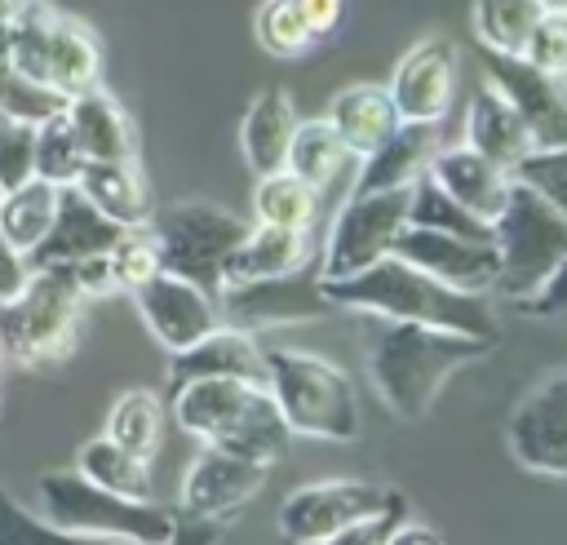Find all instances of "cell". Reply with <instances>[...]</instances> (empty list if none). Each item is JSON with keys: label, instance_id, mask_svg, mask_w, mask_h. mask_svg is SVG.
<instances>
[{"label": "cell", "instance_id": "6da1fadb", "mask_svg": "<svg viewBox=\"0 0 567 545\" xmlns=\"http://www.w3.org/2000/svg\"><path fill=\"white\" fill-rule=\"evenodd\" d=\"M496 341L470 337L456 328L439 323H416V319H385V315H363V350H368V377L381 403L399 421H421L443 385L478 363Z\"/></svg>", "mask_w": 567, "mask_h": 545}, {"label": "cell", "instance_id": "7a4b0ae2", "mask_svg": "<svg viewBox=\"0 0 567 545\" xmlns=\"http://www.w3.org/2000/svg\"><path fill=\"white\" fill-rule=\"evenodd\" d=\"M328 306L354 310V315H385V319H416V323H439L456 328L470 337L496 341V319L487 306V292H461L430 270L403 261L399 253H385L359 275L346 279H319Z\"/></svg>", "mask_w": 567, "mask_h": 545}, {"label": "cell", "instance_id": "3957f363", "mask_svg": "<svg viewBox=\"0 0 567 545\" xmlns=\"http://www.w3.org/2000/svg\"><path fill=\"white\" fill-rule=\"evenodd\" d=\"M40 514L71 532L75 541H128V545H173L177 541V518L155 505L151 496H120L84 479L80 470H49L35 483Z\"/></svg>", "mask_w": 567, "mask_h": 545}, {"label": "cell", "instance_id": "277c9868", "mask_svg": "<svg viewBox=\"0 0 567 545\" xmlns=\"http://www.w3.org/2000/svg\"><path fill=\"white\" fill-rule=\"evenodd\" d=\"M89 292L71 266H40L27 275L22 292L0 301V350L27 368L58 363L75 350L80 315Z\"/></svg>", "mask_w": 567, "mask_h": 545}, {"label": "cell", "instance_id": "5b68a950", "mask_svg": "<svg viewBox=\"0 0 567 545\" xmlns=\"http://www.w3.org/2000/svg\"><path fill=\"white\" fill-rule=\"evenodd\" d=\"M266 390L275 394L292 434L328 443L359 439V394L332 359L310 350H266Z\"/></svg>", "mask_w": 567, "mask_h": 545}, {"label": "cell", "instance_id": "8992f818", "mask_svg": "<svg viewBox=\"0 0 567 545\" xmlns=\"http://www.w3.org/2000/svg\"><path fill=\"white\" fill-rule=\"evenodd\" d=\"M492 244L501 253L496 288L509 301H523L567 257V213H558L540 191H532L527 182L514 177L509 199H505L501 217L492 222Z\"/></svg>", "mask_w": 567, "mask_h": 545}, {"label": "cell", "instance_id": "52a82bcc", "mask_svg": "<svg viewBox=\"0 0 567 545\" xmlns=\"http://www.w3.org/2000/svg\"><path fill=\"white\" fill-rule=\"evenodd\" d=\"M151 230H155L164 270L186 275V279L217 292L221 266H226L230 248L248 235V222L230 208L186 199V204H168L164 213H151Z\"/></svg>", "mask_w": 567, "mask_h": 545}, {"label": "cell", "instance_id": "ba28073f", "mask_svg": "<svg viewBox=\"0 0 567 545\" xmlns=\"http://www.w3.org/2000/svg\"><path fill=\"white\" fill-rule=\"evenodd\" d=\"M412 186L399 191H350L319 253V279H346L394 253L399 230L408 226Z\"/></svg>", "mask_w": 567, "mask_h": 545}, {"label": "cell", "instance_id": "9c48e42d", "mask_svg": "<svg viewBox=\"0 0 567 545\" xmlns=\"http://www.w3.org/2000/svg\"><path fill=\"white\" fill-rule=\"evenodd\" d=\"M390 496L394 487H377L363 479H323L288 492L275 523H279V536L292 545H337L354 523L377 514Z\"/></svg>", "mask_w": 567, "mask_h": 545}, {"label": "cell", "instance_id": "30bf717a", "mask_svg": "<svg viewBox=\"0 0 567 545\" xmlns=\"http://www.w3.org/2000/svg\"><path fill=\"white\" fill-rule=\"evenodd\" d=\"M505 443L523 470L567 479V372L545 377L509 412Z\"/></svg>", "mask_w": 567, "mask_h": 545}, {"label": "cell", "instance_id": "8fae6325", "mask_svg": "<svg viewBox=\"0 0 567 545\" xmlns=\"http://www.w3.org/2000/svg\"><path fill=\"white\" fill-rule=\"evenodd\" d=\"M456 75H461L456 44L447 35H425L394 62V75L385 89L403 120L443 124V115L452 111V97H456Z\"/></svg>", "mask_w": 567, "mask_h": 545}, {"label": "cell", "instance_id": "7c38bea8", "mask_svg": "<svg viewBox=\"0 0 567 545\" xmlns=\"http://www.w3.org/2000/svg\"><path fill=\"white\" fill-rule=\"evenodd\" d=\"M137 315L146 323V332L173 354L190 341H199L204 332H213L221 323V306L213 297V288L186 279V275H173V270H159L155 279H146L137 292Z\"/></svg>", "mask_w": 567, "mask_h": 545}, {"label": "cell", "instance_id": "4fadbf2b", "mask_svg": "<svg viewBox=\"0 0 567 545\" xmlns=\"http://www.w3.org/2000/svg\"><path fill=\"white\" fill-rule=\"evenodd\" d=\"M483 66L487 80L523 115L536 146H567V75H549L532 66L523 53H492V49H483Z\"/></svg>", "mask_w": 567, "mask_h": 545}, {"label": "cell", "instance_id": "5bb4252c", "mask_svg": "<svg viewBox=\"0 0 567 545\" xmlns=\"http://www.w3.org/2000/svg\"><path fill=\"white\" fill-rule=\"evenodd\" d=\"M394 253L461 292H492L501 279V253L492 239H465V235H447V230L408 222L394 239Z\"/></svg>", "mask_w": 567, "mask_h": 545}, {"label": "cell", "instance_id": "9a60e30c", "mask_svg": "<svg viewBox=\"0 0 567 545\" xmlns=\"http://www.w3.org/2000/svg\"><path fill=\"white\" fill-rule=\"evenodd\" d=\"M266 474H270V465L235 456L217 443H204V452L190 461V470L182 479V510L199 514V518H213V523L230 518L235 510H244L261 492Z\"/></svg>", "mask_w": 567, "mask_h": 545}, {"label": "cell", "instance_id": "2e32d148", "mask_svg": "<svg viewBox=\"0 0 567 545\" xmlns=\"http://www.w3.org/2000/svg\"><path fill=\"white\" fill-rule=\"evenodd\" d=\"M217 306L221 319L252 328V323H297V319H315L328 306L319 275L301 279L297 275H279V279H252V284H235V288H217Z\"/></svg>", "mask_w": 567, "mask_h": 545}, {"label": "cell", "instance_id": "e0dca14e", "mask_svg": "<svg viewBox=\"0 0 567 545\" xmlns=\"http://www.w3.org/2000/svg\"><path fill=\"white\" fill-rule=\"evenodd\" d=\"M120 222H111L75 182L58 191V217L49 226V235L27 253V266L40 270V266H75L80 257H93V253H106L115 239H120Z\"/></svg>", "mask_w": 567, "mask_h": 545}, {"label": "cell", "instance_id": "ac0fdd59", "mask_svg": "<svg viewBox=\"0 0 567 545\" xmlns=\"http://www.w3.org/2000/svg\"><path fill=\"white\" fill-rule=\"evenodd\" d=\"M195 377H244L266 381V346L252 337V328L217 323L199 341L168 354V385H186Z\"/></svg>", "mask_w": 567, "mask_h": 545}, {"label": "cell", "instance_id": "d6986e66", "mask_svg": "<svg viewBox=\"0 0 567 545\" xmlns=\"http://www.w3.org/2000/svg\"><path fill=\"white\" fill-rule=\"evenodd\" d=\"M456 204H465L470 213H478L483 222H496L505 199H509V186H514V173L492 164L487 155H478L474 146H439L430 168H425Z\"/></svg>", "mask_w": 567, "mask_h": 545}, {"label": "cell", "instance_id": "ffe728a7", "mask_svg": "<svg viewBox=\"0 0 567 545\" xmlns=\"http://www.w3.org/2000/svg\"><path fill=\"white\" fill-rule=\"evenodd\" d=\"M310 257H315L310 230H288V226L257 222V226H248V235L230 248V257H226V266H221V288L252 284V279L297 275V270L310 266Z\"/></svg>", "mask_w": 567, "mask_h": 545}, {"label": "cell", "instance_id": "44dd1931", "mask_svg": "<svg viewBox=\"0 0 567 545\" xmlns=\"http://www.w3.org/2000/svg\"><path fill=\"white\" fill-rule=\"evenodd\" d=\"M465 146H474L478 155H487L492 164H501L509 173L518 168L523 155L536 151L532 128L523 124V115L514 111V102L492 80H483L474 89L470 106H465Z\"/></svg>", "mask_w": 567, "mask_h": 545}, {"label": "cell", "instance_id": "7402d4cb", "mask_svg": "<svg viewBox=\"0 0 567 545\" xmlns=\"http://www.w3.org/2000/svg\"><path fill=\"white\" fill-rule=\"evenodd\" d=\"M434 151H439V124L403 120L372 155L359 160L354 191H399V186H412L430 168Z\"/></svg>", "mask_w": 567, "mask_h": 545}, {"label": "cell", "instance_id": "603a6c76", "mask_svg": "<svg viewBox=\"0 0 567 545\" xmlns=\"http://www.w3.org/2000/svg\"><path fill=\"white\" fill-rule=\"evenodd\" d=\"M252 385H261V381H244V377H195L186 385H173V421L186 434H195L204 443H217L235 425V417L244 412Z\"/></svg>", "mask_w": 567, "mask_h": 545}, {"label": "cell", "instance_id": "cb8c5ba5", "mask_svg": "<svg viewBox=\"0 0 567 545\" xmlns=\"http://www.w3.org/2000/svg\"><path fill=\"white\" fill-rule=\"evenodd\" d=\"M323 120L354 151V160L372 155L403 124V115H399V106H394V97H390L385 84H350V89H341L328 102V115Z\"/></svg>", "mask_w": 567, "mask_h": 545}, {"label": "cell", "instance_id": "d4e9b609", "mask_svg": "<svg viewBox=\"0 0 567 545\" xmlns=\"http://www.w3.org/2000/svg\"><path fill=\"white\" fill-rule=\"evenodd\" d=\"M66 115H71L89 160H137L133 120L102 84H93L84 93H71L66 97Z\"/></svg>", "mask_w": 567, "mask_h": 545}, {"label": "cell", "instance_id": "484cf974", "mask_svg": "<svg viewBox=\"0 0 567 545\" xmlns=\"http://www.w3.org/2000/svg\"><path fill=\"white\" fill-rule=\"evenodd\" d=\"M297 106L284 89H261L239 124V151L252 173H275L288 160V142L297 133Z\"/></svg>", "mask_w": 567, "mask_h": 545}, {"label": "cell", "instance_id": "4316f807", "mask_svg": "<svg viewBox=\"0 0 567 545\" xmlns=\"http://www.w3.org/2000/svg\"><path fill=\"white\" fill-rule=\"evenodd\" d=\"M75 186L120 226H146L155 213L151 186L137 168V160H89L84 173L75 177Z\"/></svg>", "mask_w": 567, "mask_h": 545}, {"label": "cell", "instance_id": "83f0119b", "mask_svg": "<svg viewBox=\"0 0 567 545\" xmlns=\"http://www.w3.org/2000/svg\"><path fill=\"white\" fill-rule=\"evenodd\" d=\"M288 443H292V425H288V417L279 412V403H275V394L266 390V381L252 385L244 412H239L235 425L217 439V448H226V452H235V456H248V461H261V465H275V461L288 452Z\"/></svg>", "mask_w": 567, "mask_h": 545}, {"label": "cell", "instance_id": "f1b7e54d", "mask_svg": "<svg viewBox=\"0 0 567 545\" xmlns=\"http://www.w3.org/2000/svg\"><path fill=\"white\" fill-rule=\"evenodd\" d=\"M97 75H102V44H97L93 27L58 9L53 35H49V84L62 97H71V93L93 89Z\"/></svg>", "mask_w": 567, "mask_h": 545}, {"label": "cell", "instance_id": "f546056e", "mask_svg": "<svg viewBox=\"0 0 567 545\" xmlns=\"http://www.w3.org/2000/svg\"><path fill=\"white\" fill-rule=\"evenodd\" d=\"M75 470H80L84 479H93L97 487L120 492V496H137V501H146V496L155 492L151 456L128 452V448L115 443L111 434H93V439H84L80 452H75Z\"/></svg>", "mask_w": 567, "mask_h": 545}, {"label": "cell", "instance_id": "4dcf8cb0", "mask_svg": "<svg viewBox=\"0 0 567 545\" xmlns=\"http://www.w3.org/2000/svg\"><path fill=\"white\" fill-rule=\"evenodd\" d=\"M350 164H354V151L337 137V128L328 120H301L288 142V160H284V168L297 173L301 182H310L315 191H328Z\"/></svg>", "mask_w": 567, "mask_h": 545}, {"label": "cell", "instance_id": "1f68e13d", "mask_svg": "<svg viewBox=\"0 0 567 545\" xmlns=\"http://www.w3.org/2000/svg\"><path fill=\"white\" fill-rule=\"evenodd\" d=\"M319 199H323V191H315L310 182H301L288 168L257 173V186H252V213H257V222L288 226V230H315Z\"/></svg>", "mask_w": 567, "mask_h": 545}, {"label": "cell", "instance_id": "d6a6232c", "mask_svg": "<svg viewBox=\"0 0 567 545\" xmlns=\"http://www.w3.org/2000/svg\"><path fill=\"white\" fill-rule=\"evenodd\" d=\"M58 191L62 186H53L44 177H27L22 186L0 191V230L13 248L31 253L49 235V226L58 217Z\"/></svg>", "mask_w": 567, "mask_h": 545}, {"label": "cell", "instance_id": "836d02e7", "mask_svg": "<svg viewBox=\"0 0 567 545\" xmlns=\"http://www.w3.org/2000/svg\"><path fill=\"white\" fill-rule=\"evenodd\" d=\"M540 18H545L540 0H474L470 13L478 44L492 53H523Z\"/></svg>", "mask_w": 567, "mask_h": 545}, {"label": "cell", "instance_id": "e575fe53", "mask_svg": "<svg viewBox=\"0 0 567 545\" xmlns=\"http://www.w3.org/2000/svg\"><path fill=\"white\" fill-rule=\"evenodd\" d=\"M115 443H124L137 456H155L159 439H164V403L155 399V390H124L111 412H106V430Z\"/></svg>", "mask_w": 567, "mask_h": 545}, {"label": "cell", "instance_id": "d590c367", "mask_svg": "<svg viewBox=\"0 0 567 545\" xmlns=\"http://www.w3.org/2000/svg\"><path fill=\"white\" fill-rule=\"evenodd\" d=\"M408 222L412 226H430V230H447V235H465V239H492V222H483L478 213H470L465 204H456L430 173H421L412 182Z\"/></svg>", "mask_w": 567, "mask_h": 545}, {"label": "cell", "instance_id": "8d00e7d4", "mask_svg": "<svg viewBox=\"0 0 567 545\" xmlns=\"http://www.w3.org/2000/svg\"><path fill=\"white\" fill-rule=\"evenodd\" d=\"M84 164H89V155L80 146V133H75L66 106L35 124V177H44L53 186H71L84 173Z\"/></svg>", "mask_w": 567, "mask_h": 545}, {"label": "cell", "instance_id": "74e56055", "mask_svg": "<svg viewBox=\"0 0 567 545\" xmlns=\"http://www.w3.org/2000/svg\"><path fill=\"white\" fill-rule=\"evenodd\" d=\"M53 18H58V9H53L49 0H27V9L13 18L9 62H13L22 75L40 80V84H49V35H53ZM49 89H53V84H49Z\"/></svg>", "mask_w": 567, "mask_h": 545}, {"label": "cell", "instance_id": "f35d334b", "mask_svg": "<svg viewBox=\"0 0 567 545\" xmlns=\"http://www.w3.org/2000/svg\"><path fill=\"white\" fill-rule=\"evenodd\" d=\"M252 31H257L261 49L275 53V58H301L319 44L297 0H261V9L252 18Z\"/></svg>", "mask_w": 567, "mask_h": 545}, {"label": "cell", "instance_id": "ab89813d", "mask_svg": "<svg viewBox=\"0 0 567 545\" xmlns=\"http://www.w3.org/2000/svg\"><path fill=\"white\" fill-rule=\"evenodd\" d=\"M106 257H111V270H115L120 292H137L146 279H155V275L164 270L151 222H146V226H124L120 239L106 248Z\"/></svg>", "mask_w": 567, "mask_h": 545}, {"label": "cell", "instance_id": "60d3db41", "mask_svg": "<svg viewBox=\"0 0 567 545\" xmlns=\"http://www.w3.org/2000/svg\"><path fill=\"white\" fill-rule=\"evenodd\" d=\"M66 97L31 75H22L13 62H0V111L13 115V120H27V124H40L49 120L53 111H62Z\"/></svg>", "mask_w": 567, "mask_h": 545}, {"label": "cell", "instance_id": "b9f144b4", "mask_svg": "<svg viewBox=\"0 0 567 545\" xmlns=\"http://www.w3.org/2000/svg\"><path fill=\"white\" fill-rule=\"evenodd\" d=\"M514 177L540 191L558 213H567V146H536L532 155L518 160Z\"/></svg>", "mask_w": 567, "mask_h": 545}, {"label": "cell", "instance_id": "7bdbcfd3", "mask_svg": "<svg viewBox=\"0 0 567 545\" xmlns=\"http://www.w3.org/2000/svg\"><path fill=\"white\" fill-rule=\"evenodd\" d=\"M75 536L53 527L44 514L35 518L27 505H18L4 487H0V545H71Z\"/></svg>", "mask_w": 567, "mask_h": 545}, {"label": "cell", "instance_id": "ee69618b", "mask_svg": "<svg viewBox=\"0 0 567 545\" xmlns=\"http://www.w3.org/2000/svg\"><path fill=\"white\" fill-rule=\"evenodd\" d=\"M27 177H35V124L13 120L0 133V191L22 186Z\"/></svg>", "mask_w": 567, "mask_h": 545}, {"label": "cell", "instance_id": "f6af8a7d", "mask_svg": "<svg viewBox=\"0 0 567 545\" xmlns=\"http://www.w3.org/2000/svg\"><path fill=\"white\" fill-rule=\"evenodd\" d=\"M523 58L549 75H567V13H545L527 35Z\"/></svg>", "mask_w": 567, "mask_h": 545}, {"label": "cell", "instance_id": "bcb514c9", "mask_svg": "<svg viewBox=\"0 0 567 545\" xmlns=\"http://www.w3.org/2000/svg\"><path fill=\"white\" fill-rule=\"evenodd\" d=\"M408 518V496L394 492L377 514H368L363 523H354L337 545H390V536L399 532V523Z\"/></svg>", "mask_w": 567, "mask_h": 545}, {"label": "cell", "instance_id": "7dc6e473", "mask_svg": "<svg viewBox=\"0 0 567 545\" xmlns=\"http://www.w3.org/2000/svg\"><path fill=\"white\" fill-rule=\"evenodd\" d=\"M514 310L527 315V319H567V257L549 270V279L532 297L514 301Z\"/></svg>", "mask_w": 567, "mask_h": 545}, {"label": "cell", "instance_id": "c3c4849f", "mask_svg": "<svg viewBox=\"0 0 567 545\" xmlns=\"http://www.w3.org/2000/svg\"><path fill=\"white\" fill-rule=\"evenodd\" d=\"M71 270H75L80 288H84L89 297H106V292H120V284H115V270H111V257H106V253L80 257Z\"/></svg>", "mask_w": 567, "mask_h": 545}, {"label": "cell", "instance_id": "681fc988", "mask_svg": "<svg viewBox=\"0 0 567 545\" xmlns=\"http://www.w3.org/2000/svg\"><path fill=\"white\" fill-rule=\"evenodd\" d=\"M297 4H301L306 22H310L315 40H332L341 31V22H346V4L350 0H297Z\"/></svg>", "mask_w": 567, "mask_h": 545}, {"label": "cell", "instance_id": "f907efd6", "mask_svg": "<svg viewBox=\"0 0 567 545\" xmlns=\"http://www.w3.org/2000/svg\"><path fill=\"white\" fill-rule=\"evenodd\" d=\"M27 275H31L27 253H22V248H13V244L4 239V230H0V301H9L13 292H22Z\"/></svg>", "mask_w": 567, "mask_h": 545}, {"label": "cell", "instance_id": "816d5d0a", "mask_svg": "<svg viewBox=\"0 0 567 545\" xmlns=\"http://www.w3.org/2000/svg\"><path fill=\"white\" fill-rule=\"evenodd\" d=\"M439 541H443V536H439L434 527H421V523H408V518H403L399 532L390 536V545H439Z\"/></svg>", "mask_w": 567, "mask_h": 545}, {"label": "cell", "instance_id": "f5cc1de1", "mask_svg": "<svg viewBox=\"0 0 567 545\" xmlns=\"http://www.w3.org/2000/svg\"><path fill=\"white\" fill-rule=\"evenodd\" d=\"M27 9V0H0V22H13Z\"/></svg>", "mask_w": 567, "mask_h": 545}, {"label": "cell", "instance_id": "db71d44e", "mask_svg": "<svg viewBox=\"0 0 567 545\" xmlns=\"http://www.w3.org/2000/svg\"><path fill=\"white\" fill-rule=\"evenodd\" d=\"M9 40H13V22H0V62H9Z\"/></svg>", "mask_w": 567, "mask_h": 545}, {"label": "cell", "instance_id": "11a10c76", "mask_svg": "<svg viewBox=\"0 0 567 545\" xmlns=\"http://www.w3.org/2000/svg\"><path fill=\"white\" fill-rule=\"evenodd\" d=\"M545 4V13H567V0H540Z\"/></svg>", "mask_w": 567, "mask_h": 545}, {"label": "cell", "instance_id": "9f6ffc18", "mask_svg": "<svg viewBox=\"0 0 567 545\" xmlns=\"http://www.w3.org/2000/svg\"><path fill=\"white\" fill-rule=\"evenodd\" d=\"M9 124H13V115H4V111H0V133H4Z\"/></svg>", "mask_w": 567, "mask_h": 545}, {"label": "cell", "instance_id": "6f0895ef", "mask_svg": "<svg viewBox=\"0 0 567 545\" xmlns=\"http://www.w3.org/2000/svg\"><path fill=\"white\" fill-rule=\"evenodd\" d=\"M0 390H4V372H0Z\"/></svg>", "mask_w": 567, "mask_h": 545}]
</instances>
